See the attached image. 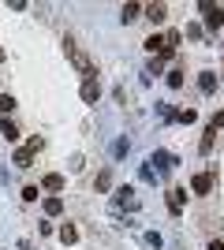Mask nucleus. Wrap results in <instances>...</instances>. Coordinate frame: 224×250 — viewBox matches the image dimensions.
Masks as SVG:
<instances>
[{
  "instance_id": "f257e3e1",
  "label": "nucleus",
  "mask_w": 224,
  "mask_h": 250,
  "mask_svg": "<svg viewBox=\"0 0 224 250\" xmlns=\"http://www.w3.org/2000/svg\"><path fill=\"white\" fill-rule=\"evenodd\" d=\"M64 52H67V60L75 63V71H79V75H86V79H94V75H97V71H94V60H90V56H86V52L79 49L71 38H64Z\"/></svg>"
},
{
  "instance_id": "f03ea898",
  "label": "nucleus",
  "mask_w": 224,
  "mask_h": 250,
  "mask_svg": "<svg viewBox=\"0 0 224 250\" xmlns=\"http://www.w3.org/2000/svg\"><path fill=\"white\" fill-rule=\"evenodd\" d=\"M198 8H202L205 26H209V30H221V26H224V8H221V4H209V0H202Z\"/></svg>"
},
{
  "instance_id": "7ed1b4c3",
  "label": "nucleus",
  "mask_w": 224,
  "mask_h": 250,
  "mask_svg": "<svg viewBox=\"0 0 224 250\" xmlns=\"http://www.w3.org/2000/svg\"><path fill=\"white\" fill-rule=\"evenodd\" d=\"M112 202H116L120 209H127V213H135V209H139V198H135V187H120V190H116V198H112Z\"/></svg>"
},
{
  "instance_id": "20e7f679",
  "label": "nucleus",
  "mask_w": 224,
  "mask_h": 250,
  "mask_svg": "<svg viewBox=\"0 0 224 250\" xmlns=\"http://www.w3.org/2000/svg\"><path fill=\"white\" fill-rule=\"evenodd\" d=\"M191 190L194 194H209V190H213V172H198V176L191 179Z\"/></svg>"
},
{
  "instance_id": "39448f33",
  "label": "nucleus",
  "mask_w": 224,
  "mask_h": 250,
  "mask_svg": "<svg viewBox=\"0 0 224 250\" xmlns=\"http://www.w3.org/2000/svg\"><path fill=\"white\" fill-rule=\"evenodd\" d=\"M183 206H187V190H183V187H172V190H168V209L176 213V217H180Z\"/></svg>"
},
{
  "instance_id": "423d86ee",
  "label": "nucleus",
  "mask_w": 224,
  "mask_h": 250,
  "mask_svg": "<svg viewBox=\"0 0 224 250\" xmlns=\"http://www.w3.org/2000/svg\"><path fill=\"white\" fill-rule=\"evenodd\" d=\"M149 165H157L161 172H172V168H176V157H172V153H164V149H157V153L149 157Z\"/></svg>"
},
{
  "instance_id": "0eeeda50",
  "label": "nucleus",
  "mask_w": 224,
  "mask_h": 250,
  "mask_svg": "<svg viewBox=\"0 0 224 250\" xmlns=\"http://www.w3.org/2000/svg\"><path fill=\"white\" fill-rule=\"evenodd\" d=\"M146 11V19L153 22V26H161V22L168 19V8H164V4H149V8H142Z\"/></svg>"
},
{
  "instance_id": "6e6552de",
  "label": "nucleus",
  "mask_w": 224,
  "mask_h": 250,
  "mask_svg": "<svg viewBox=\"0 0 224 250\" xmlns=\"http://www.w3.org/2000/svg\"><path fill=\"white\" fill-rule=\"evenodd\" d=\"M97 97H101V83H97V79H86V83H82V101L94 104Z\"/></svg>"
},
{
  "instance_id": "1a4fd4ad",
  "label": "nucleus",
  "mask_w": 224,
  "mask_h": 250,
  "mask_svg": "<svg viewBox=\"0 0 224 250\" xmlns=\"http://www.w3.org/2000/svg\"><path fill=\"white\" fill-rule=\"evenodd\" d=\"M45 213H49V217H60V213H64V198H60V194H49V198H45Z\"/></svg>"
},
{
  "instance_id": "9d476101",
  "label": "nucleus",
  "mask_w": 224,
  "mask_h": 250,
  "mask_svg": "<svg viewBox=\"0 0 224 250\" xmlns=\"http://www.w3.org/2000/svg\"><path fill=\"white\" fill-rule=\"evenodd\" d=\"M198 90H202V94H213V90H217V75L202 71V75H198Z\"/></svg>"
},
{
  "instance_id": "9b49d317",
  "label": "nucleus",
  "mask_w": 224,
  "mask_h": 250,
  "mask_svg": "<svg viewBox=\"0 0 224 250\" xmlns=\"http://www.w3.org/2000/svg\"><path fill=\"white\" fill-rule=\"evenodd\" d=\"M142 15V4H123V11H120V19L123 22H135Z\"/></svg>"
},
{
  "instance_id": "f8f14e48",
  "label": "nucleus",
  "mask_w": 224,
  "mask_h": 250,
  "mask_svg": "<svg viewBox=\"0 0 224 250\" xmlns=\"http://www.w3.org/2000/svg\"><path fill=\"white\" fill-rule=\"evenodd\" d=\"M213 142H217V131H213V127H205L202 142H198V153H209V149H213Z\"/></svg>"
},
{
  "instance_id": "ddd939ff",
  "label": "nucleus",
  "mask_w": 224,
  "mask_h": 250,
  "mask_svg": "<svg viewBox=\"0 0 224 250\" xmlns=\"http://www.w3.org/2000/svg\"><path fill=\"white\" fill-rule=\"evenodd\" d=\"M41 187H45V190H64V176H56V172H49V176L41 179Z\"/></svg>"
},
{
  "instance_id": "4468645a",
  "label": "nucleus",
  "mask_w": 224,
  "mask_h": 250,
  "mask_svg": "<svg viewBox=\"0 0 224 250\" xmlns=\"http://www.w3.org/2000/svg\"><path fill=\"white\" fill-rule=\"evenodd\" d=\"M94 187L101 190V194H105V190H112V172H108V168H105V172H97V183H94Z\"/></svg>"
},
{
  "instance_id": "2eb2a0df",
  "label": "nucleus",
  "mask_w": 224,
  "mask_h": 250,
  "mask_svg": "<svg viewBox=\"0 0 224 250\" xmlns=\"http://www.w3.org/2000/svg\"><path fill=\"white\" fill-rule=\"evenodd\" d=\"M60 239H64L67 247H71V243H79V228H75V224H64V228H60Z\"/></svg>"
},
{
  "instance_id": "dca6fc26",
  "label": "nucleus",
  "mask_w": 224,
  "mask_h": 250,
  "mask_svg": "<svg viewBox=\"0 0 224 250\" xmlns=\"http://www.w3.org/2000/svg\"><path fill=\"white\" fill-rule=\"evenodd\" d=\"M0 135L8 138V142H15V138H19V131H15V124H11V120H4V124H0Z\"/></svg>"
},
{
  "instance_id": "f3484780",
  "label": "nucleus",
  "mask_w": 224,
  "mask_h": 250,
  "mask_svg": "<svg viewBox=\"0 0 224 250\" xmlns=\"http://www.w3.org/2000/svg\"><path fill=\"white\" fill-rule=\"evenodd\" d=\"M194 108H180V112H172V120H180V124H194Z\"/></svg>"
},
{
  "instance_id": "a211bd4d",
  "label": "nucleus",
  "mask_w": 224,
  "mask_h": 250,
  "mask_svg": "<svg viewBox=\"0 0 224 250\" xmlns=\"http://www.w3.org/2000/svg\"><path fill=\"white\" fill-rule=\"evenodd\" d=\"M30 165H34V153L19 149V153H15V168H30Z\"/></svg>"
},
{
  "instance_id": "6ab92c4d",
  "label": "nucleus",
  "mask_w": 224,
  "mask_h": 250,
  "mask_svg": "<svg viewBox=\"0 0 224 250\" xmlns=\"http://www.w3.org/2000/svg\"><path fill=\"white\" fill-rule=\"evenodd\" d=\"M168 86H172V90H180V86H183V71H180V67L168 71Z\"/></svg>"
},
{
  "instance_id": "aec40b11",
  "label": "nucleus",
  "mask_w": 224,
  "mask_h": 250,
  "mask_svg": "<svg viewBox=\"0 0 224 250\" xmlns=\"http://www.w3.org/2000/svg\"><path fill=\"white\" fill-rule=\"evenodd\" d=\"M11 108H15V97H11V94H0V112H11Z\"/></svg>"
},
{
  "instance_id": "412c9836",
  "label": "nucleus",
  "mask_w": 224,
  "mask_h": 250,
  "mask_svg": "<svg viewBox=\"0 0 224 250\" xmlns=\"http://www.w3.org/2000/svg\"><path fill=\"white\" fill-rule=\"evenodd\" d=\"M45 146V138H38V135H34L30 138V142H26V146H22V149H26V153H38V149H41Z\"/></svg>"
},
{
  "instance_id": "4be33fe9",
  "label": "nucleus",
  "mask_w": 224,
  "mask_h": 250,
  "mask_svg": "<svg viewBox=\"0 0 224 250\" xmlns=\"http://www.w3.org/2000/svg\"><path fill=\"white\" fill-rule=\"evenodd\" d=\"M22 202H38V187H22Z\"/></svg>"
},
{
  "instance_id": "5701e85b",
  "label": "nucleus",
  "mask_w": 224,
  "mask_h": 250,
  "mask_svg": "<svg viewBox=\"0 0 224 250\" xmlns=\"http://www.w3.org/2000/svg\"><path fill=\"white\" fill-rule=\"evenodd\" d=\"M112 153H116V157H123V153H127V138H120L116 146H112Z\"/></svg>"
},
{
  "instance_id": "b1692460",
  "label": "nucleus",
  "mask_w": 224,
  "mask_h": 250,
  "mask_svg": "<svg viewBox=\"0 0 224 250\" xmlns=\"http://www.w3.org/2000/svg\"><path fill=\"white\" fill-rule=\"evenodd\" d=\"M209 250H224V239H213V243H209Z\"/></svg>"
},
{
  "instance_id": "393cba45",
  "label": "nucleus",
  "mask_w": 224,
  "mask_h": 250,
  "mask_svg": "<svg viewBox=\"0 0 224 250\" xmlns=\"http://www.w3.org/2000/svg\"><path fill=\"white\" fill-rule=\"evenodd\" d=\"M0 60H4V49H0Z\"/></svg>"
}]
</instances>
